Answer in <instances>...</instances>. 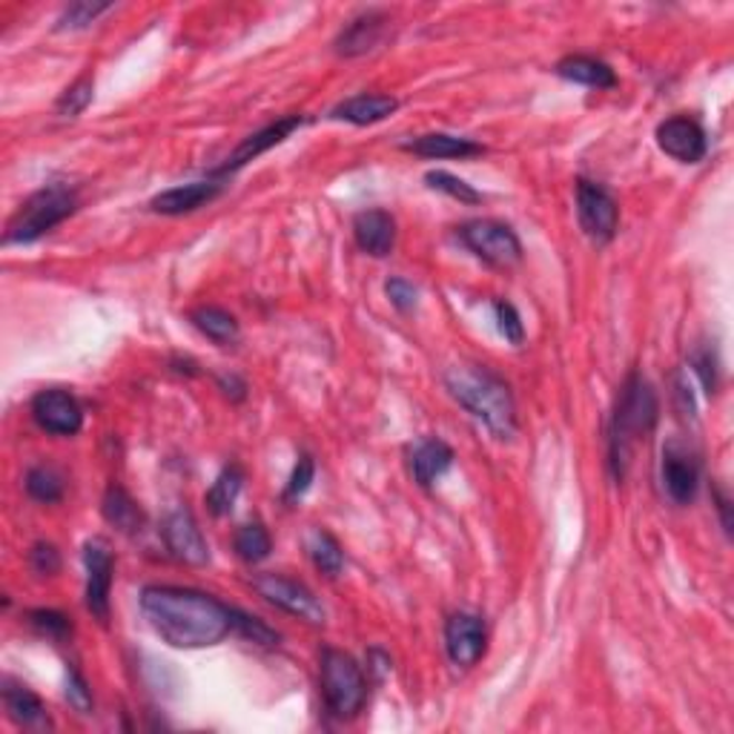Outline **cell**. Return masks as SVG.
Returning <instances> with one entry per match:
<instances>
[{
    "instance_id": "1",
    "label": "cell",
    "mask_w": 734,
    "mask_h": 734,
    "mask_svg": "<svg viewBox=\"0 0 734 734\" xmlns=\"http://www.w3.org/2000/svg\"><path fill=\"white\" fill-rule=\"evenodd\" d=\"M141 612L152 632L172 648L216 646L232 632L230 605L181 585H147Z\"/></svg>"
},
{
    "instance_id": "2",
    "label": "cell",
    "mask_w": 734,
    "mask_h": 734,
    "mask_svg": "<svg viewBox=\"0 0 734 734\" xmlns=\"http://www.w3.org/2000/svg\"><path fill=\"white\" fill-rule=\"evenodd\" d=\"M450 396H454L476 421L497 439H510L517 434V405L510 394L508 381L497 376L490 367L479 365H456L445 374Z\"/></svg>"
},
{
    "instance_id": "3",
    "label": "cell",
    "mask_w": 734,
    "mask_h": 734,
    "mask_svg": "<svg viewBox=\"0 0 734 734\" xmlns=\"http://www.w3.org/2000/svg\"><path fill=\"white\" fill-rule=\"evenodd\" d=\"M659 401L657 390L643 374H628L619 390L617 408L612 419V439H608V456H612V470L617 479H623L632 465V456L639 443H646L652 430L657 428Z\"/></svg>"
},
{
    "instance_id": "4",
    "label": "cell",
    "mask_w": 734,
    "mask_h": 734,
    "mask_svg": "<svg viewBox=\"0 0 734 734\" xmlns=\"http://www.w3.org/2000/svg\"><path fill=\"white\" fill-rule=\"evenodd\" d=\"M76 190H69L67 184H47V187H41L38 192H32L21 205V210L14 212L3 241H7V245H32L43 232H49L52 227L67 221V218L76 212Z\"/></svg>"
},
{
    "instance_id": "5",
    "label": "cell",
    "mask_w": 734,
    "mask_h": 734,
    "mask_svg": "<svg viewBox=\"0 0 734 734\" xmlns=\"http://www.w3.org/2000/svg\"><path fill=\"white\" fill-rule=\"evenodd\" d=\"M319 677L321 694H325V703L334 717L350 721L361 712L367 701V681L350 654L339 652V648H325Z\"/></svg>"
},
{
    "instance_id": "6",
    "label": "cell",
    "mask_w": 734,
    "mask_h": 734,
    "mask_svg": "<svg viewBox=\"0 0 734 734\" xmlns=\"http://www.w3.org/2000/svg\"><path fill=\"white\" fill-rule=\"evenodd\" d=\"M459 238L476 259H483L490 267H514L523 259V245H519L517 232L494 218L468 221L459 227Z\"/></svg>"
},
{
    "instance_id": "7",
    "label": "cell",
    "mask_w": 734,
    "mask_h": 734,
    "mask_svg": "<svg viewBox=\"0 0 734 734\" xmlns=\"http://www.w3.org/2000/svg\"><path fill=\"white\" fill-rule=\"evenodd\" d=\"M252 588L259 592V597H265L267 603L281 608V612L305 619L310 626H325V605L299 579H290L285 574H259V577L252 579Z\"/></svg>"
},
{
    "instance_id": "8",
    "label": "cell",
    "mask_w": 734,
    "mask_h": 734,
    "mask_svg": "<svg viewBox=\"0 0 734 734\" xmlns=\"http://www.w3.org/2000/svg\"><path fill=\"white\" fill-rule=\"evenodd\" d=\"M577 216L579 227L594 245H608L617 236L619 207L617 198L605 190L603 184H594L588 178L577 181Z\"/></svg>"
},
{
    "instance_id": "9",
    "label": "cell",
    "mask_w": 734,
    "mask_h": 734,
    "mask_svg": "<svg viewBox=\"0 0 734 734\" xmlns=\"http://www.w3.org/2000/svg\"><path fill=\"white\" fill-rule=\"evenodd\" d=\"M83 565H87V608L98 623L109 619V594H112V574L116 559L103 539H89L83 545Z\"/></svg>"
},
{
    "instance_id": "10",
    "label": "cell",
    "mask_w": 734,
    "mask_h": 734,
    "mask_svg": "<svg viewBox=\"0 0 734 734\" xmlns=\"http://www.w3.org/2000/svg\"><path fill=\"white\" fill-rule=\"evenodd\" d=\"M161 537L172 557L187 565H207L210 563V545L205 534L198 528L196 517L187 508H176L163 517Z\"/></svg>"
},
{
    "instance_id": "11",
    "label": "cell",
    "mask_w": 734,
    "mask_h": 734,
    "mask_svg": "<svg viewBox=\"0 0 734 734\" xmlns=\"http://www.w3.org/2000/svg\"><path fill=\"white\" fill-rule=\"evenodd\" d=\"M659 474H663V488H666L672 503H694L697 488H701V463H697V456H694L686 445L668 443L666 448H663Z\"/></svg>"
},
{
    "instance_id": "12",
    "label": "cell",
    "mask_w": 734,
    "mask_h": 734,
    "mask_svg": "<svg viewBox=\"0 0 734 734\" xmlns=\"http://www.w3.org/2000/svg\"><path fill=\"white\" fill-rule=\"evenodd\" d=\"M32 419L52 436H76L83 428V410L69 390H41L32 399Z\"/></svg>"
},
{
    "instance_id": "13",
    "label": "cell",
    "mask_w": 734,
    "mask_h": 734,
    "mask_svg": "<svg viewBox=\"0 0 734 734\" xmlns=\"http://www.w3.org/2000/svg\"><path fill=\"white\" fill-rule=\"evenodd\" d=\"M485 643H488V632H485V619L468 612H456L454 617L445 623V648L454 666L470 668L479 663L485 654Z\"/></svg>"
},
{
    "instance_id": "14",
    "label": "cell",
    "mask_w": 734,
    "mask_h": 734,
    "mask_svg": "<svg viewBox=\"0 0 734 734\" xmlns=\"http://www.w3.org/2000/svg\"><path fill=\"white\" fill-rule=\"evenodd\" d=\"M659 150L681 163H697L706 158V130L688 116H672L657 127Z\"/></svg>"
},
{
    "instance_id": "15",
    "label": "cell",
    "mask_w": 734,
    "mask_h": 734,
    "mask_svg": "<svg viewBox=\"0 0 734 734\" xmlns=\"http://www.w3.org/2000/svg\"><path fill=\"white\" fill-rule=\"evenodd\" d=\"M301 123H305V118H301V116H287V118H281V121H276V123H270V127H265V130H259V132H252V136H247L245 141L238 143L236 150H232V156L227 158V161L221 163V167H218L216 176L221 178V176H230V172L241 170L245 163L256 161V158L265 156V152L272 150V147H279V143L285 141V138H290L292 132L299 130Z\"/></svg>"
},
{
    "instance_id": "16",
    "label": "cell",
    "mask_w": 734,
    "mask_h": 734,
    "mask_svg": "<svg viewBox=\"0 0 734 734\" xmlns=\"http://www.w3.org/2000/svg\"><path fill=\"white\" fill-rule=\"evenodd\" d=\"M388 23L390 18L385 12H379V9L361 12L359 18H354V21L341 29V34L336 38V52H339L341 58H359V54L374 52V49L385 41Z\"/></svg>"
},
{
    "instance_id": "17",
    "label": "cell",
    "mask_w": 734,
    "mask_h": 734,
    "mask_svg": "<svg viewBox=\"0 0 734 734\" xmlns=\"http://www.w3.org/2000/svg\"><path fill=\"white\" fill-rule=\"evenodd\" d=\"M225 184L216 181V176L207 178V181H192L181 184V187H172V190L158 192L150 201L152 212H161V216H184V212H192L198 207L210 205L212 198L221 196Z\"/></svg>"
},
{
    "instance_id": "18",
    "label": "cell",
    "mask_w": 734,
    "mask_h": 734,
    "mask_svg": "<svg viewBox=\"0 0 734 734\" xmlns=\"http://www.w3.org/2000/svg\"><path fill=\"white\" fill-rule=\"evenodd\" d=\"M354 236L359 250L385 259L396 247V221L388 210H365L354 218Z\"/></svg>"
},
{
    "instance_id": "19",
    "label": "cell",
    "mask_w": 734,
    "mask_h": 734,
    "mask_svg": "<svg viewBox=\"0 0 734 734\" xmlns=\"http://www.w3.org/2000/svg\"><path fill=\"white\" fill-rule=\"evenodd\" d=\"M450 465H454V450L443 439L430 436V439L410 445V474L421 488H430Z\"/></svg>"
},
{
    "instance_id": "20",
    "label": "cell",
    "mask_w": 734,
    "mask_h": 734,
    "mask_svg": "<svg viewBox=\"0 0 734 734\" xmlns=\"http://www.w3.org/2000/svg\"><path fill=\"white\" fill-rule=\"evenodd\" d=\"M399 109V101L394 96H376V92H361V96L347 98L339 107L330 112L334 118L347 123H356V127H367V123H379L385 118H390Z\"/></svg>"
},
{
    "instance_id": "21",
    "label": "cell",
    "mask_w": 734,
    "mask_h": 734,
    "mask_svg": "<svg viewBox=\"0 0 734 734\" xmlns=\"http://www.w3.org/2000/svg\"><path fill=\"white\" fill-rule=\"evenodd\" d=\"M559 78L574 83H583V87H594V89H614L617 87V72L599 58H592V54H568L563 61L554 67Z\"/></svg>"
},
{
    "instance_id": "22",
    "label": "cell",
    "mask_w": 734,
    "mask_h": 734,
    "mask_svg": "<svg viewBox=\"0 0 734 734\" xmlns=\"http://www.w3.org/2000/svg\"><path fill=\"white\" fill-rule=\"evenodd\" d=\"M405 150L421 158H474L483 156L485 147L470 141V138H456L448 136V132H428V136L405 143Z\"/></svg>"
},
{
    "instance_id": "23",
    "label": "cell",
    "mask_w": 734,
    "mask_h": 734,
    "mask_svg": "<svg viewBox=\"0 0 734 734\" xmlns=\"http://www.w3.org/2000/svg\"><path fill=\"white\" fill-rule=\"evenodd\" d=\"M305 548L314 559V565L319 568L325 577H339L341 568H345V550H341L339 539L325 528H310L305 537Z\"/></svg>"
},
{
    "instance_id": "24",
    "label": "cell",
    "mask_w": 734,
    "mask_h": 734,
    "mask_svg": "<svg viewBox=\"0 0 734 734\" xmlns=\"http://www.w3.org/2000/svg\"><path fill=\"white\" fill-rule=\"evenodd\" d=\"M103 517L112 528L123 530V534H136L143 525L141 508L121 485H109L107 494H103Z\"/></svg>"
},
{
    "instance_id": "25",
    "label": "cell",
    "mask_w": 734,
    "mask_h": 734,
    "mask_svg": "<svg viewBox=\"0 0 734 734\" xmlns=\"http://www.w3.org/2000/svg\"><path fill=\"white\" fill-rule=\"evenodd\" d=\"M3 703H7V712L18 726H43L47 723V708H43V701L32 688L27 686H14V683H7L3 688Z\"/></svg>"
},
{
    "instance_id": "26",
    "label": "cell",
    "mask_w": 734,
    "mask_h": 734,
    "mask_svg": "<svg viewBox=\"0 0 734 734\" xmlns=\"http://www.w3.org/2000/svg\"><path fill=\"white\" fill-rule=\"evenodd\" d=\"M241 488H245V470L238 468V465H227L218 474L216 483H212V488L207 490V508H210L212 517H227Z\"/></svg>"
},
{
    "instance_id": "27",
    "label": "cell",
    "mask_w": 734,
    "mask_h": 734,
    "mask_svg": "<svg viewBox=\"0 0 734 734\" xmlns=\"http://www.w3.org/2000/svg\"><path fill=\"white\" fill-rule=\"evenodd\" d=\"M190 321L216 345H232L238 339L236 316L221 310V307H198V310H192Z\"/></svg>"
},
{
    "instance_id": "28",
    "label": "cell",
    "mask_w": 734,
    "mask_h": 734,
    "mask_svg": "<svg viewBox=\"0 0 734 734\" xmlns=\"http://www.w3.org/2000/svg\"><path fill=\"white\" fill-rule=\"evenodd\" d=\"M232 545H236L238 557L245 559V563H261V559L270 557V550H272V539L261 523L241 525V528L236 530V539H232Z\"/></svg>"
},
{
    "instance_id": "29",
    "label": "cell",
    "mask_w": 734,
    "mask_h": 734,
    "mask_svg": "<svg viewBox=\"0 0 734 734\" xmlns=\"http://www.w3.org/2000/svg\"><path fill=\"white\" fill-rule=\"evenodd\" d=\"M27 490L29 497L38 499V503H58L63 497V479L61 474L49 465H34L27 474Z\"/></svg>"
},
{
    "instance_id": "30",
    "label": "cell",
    "mask_w": 734,
    "mask_h": 734,
    "mask_svg": "<svg viewBox=\"0 0 734 734\" xmlns=\"http://www.w3.org/2000/svg\"><path fill=\"white\" fill-rule=\"evenodd\" d=\"M425 181H428L430 190L445 192V196L456 198L459 205H479V201H483V192H476L468 181H463V178H456L454 172L430 170L428 176H425Z\"/></svg>"
},
{
    "instance_id": "31",
    "label": "cell",
    "mask_w": 734,
    "mask_h": 734,
    "mask_svg": "<svg viewBox=\"0 0 734 734\" xmlns=\"http://www.w3.org/2000/svg\"><path fill=\"white\" fill-rule=\"evenodd\" d=\"M92 89H96V81H92V78L89 76L78 78V81L72 83V87H69L61 98H58V107H54L58 109V116L61 118L81 116L83 109L92 103Z\"/></svg>"
},
{
    "instance_id": "32",
    "label": "cell",
    "mask_w": 734,
    "mask_h": 734,
    "mask_svg": "<svg viewBox=\"0 0 734 734\" xmlns=\"http://www.w3.org/2000/svg\"><path fill=\"white\" fill-rule=\"evenodd\" d=\"M232 628H236L241 637L252 639V643H261V646H276V643H279V634L272 632L270 626H265L259 617L238 612V608H232Z\"/></svg>"
},
{
    "instance_id": "33",
    "label": "cell",
    "mask_w": 734,
    "mask_h": 734,
    "mask_svg": "<svg viewBox=\"0 0 734 734\" xmlns=\"http://www.w3.org/2000/svg\"><path fill=\"white\" fill-rule=\"evenodd\" d=\"M103 12H109V3H89V0H78V3H72V7L63 9V14L58 18V29H83Z\"/></svg>"
},
{
    "instance_id": "34",
    "label": "cell",
    "mask_w": 734,
    "mask_h": 734,
    "mask_svg": "<svg viewBox=\"0 0 734 734\" xmlns=\"http://www.w3.org/2000/svg\"><path fill=\"white\" fill-rule=\"evenodd\" d=\"M29 623H32L34 632L43 634V637L49 639H63L69 632H72V628H69L67 614L52 612V608H38V612H32L29 614Z\"/></svg>"
},
{
    "instance_id": "35",
    "label": "cell",
    "mask_w": 734,
    "mask_h": 734,
    "mask_svg": "<svg viewBox=\"0 0 734 734\" xmlns=\"http://www.w3.org/2000/svg\"><path fill=\"white\" fill-rule=\"evenodd\" d=\"M494 310H497L499 334H503L505 339L510 341V345H523L525 325H523V319H519L517 307L508 305V301H497V305H494Z\"/></svg>"
},
{
    "instance_id": "36",
    "label": "cell",
    "mask_w": 734,
    "mask_h": 734,
    "mask_svg": "<svg viewBox=\"0 0 734 734\" xmlns=\"http://www.w3.org/2000/svg\"><path fill=\"white\" fill-rule=\"evenodd\" d=\"M29 565H32L34 574H41V577H52L61 568V554L58 548L49 543H34L32 550H29Z\"/></svg>"
},
{
    "instance_id": "37",
    "label": "cell",
    "mask_w": 734,
    "mask_h": 734,
    "mask_svg": "<svg viewBox=\"0 0 734 734\" xmlns=\"http://www.w3.org/2000/svg\"><path fill=\"white\" fill-rule=\"evenodd\" d=\"M314 476H316V465H314V459H310V456H299V463H296V468H292V476H290V483H287V490H285V497L287 499H299V497H305L307 494V488H310V483H314Z\"/></svg>"
},
{
    "instance_id": "38",
    "label": "cell",
    "mask_w": 734,
    "mask_h": 734,
    "mask_svg": "<svg viewBox=\"0 0 734 734\" xmlns=\"http://www.w3.org/2000/svg\"><path fill=\"white\" fill-rule=\"evenodd\" d=\"M385 292H388L390 305H394L399 314H410L416 301H419V290L405 279H390L388 285H385Z\"/></svg>"
},
{
    "instance_id": "39",
    "label": "cell",
    "mask_w": 734,
    "mask_h": 734,
    "mask_svg": "<svg viewBox=\"0 0 734 734\" xmlns=\"http://www.w3.org/2000/svg\"><path fill=\"white\" fill-rule=\"evenodd\" d=\"M67 701L69 706L78 708L81 714H87L89 708H92V692H89L87 681H83L78 668H69L67 674Z\"/></svg>"
},
{
    "instance_id": "40",
    "label": "cell",
    "mask_w": 734,
    "mask_h": 734,
    "mask_svg": "<svg viewBox=\"0 0 734 734\" xmlns=\"http://www.w3.org/2000/svg\"><path fill=\"white\" fill-rule=\"evenodd\" d=\"M692 365H694V374L701 376L706 394L712 396L714 390H717V361H714L712 350H697L692 359Z\"/></svg>"
},
{
    "instance_id": "41",
    "label": "cell",
    "mask_w": 734,
    "mask_h": 734,
    "mask_svg": "<svg viewBox=\"0 0 734 734\" xmlns=\"http://www.w3.org/2000/svg\"><path fill=\"white\" fill-rule=\"evenodd\" d=\"M717 508H721L723 514V528H726V534H732V519H728V499L723 490H717Z\"/></svg>"
}]
</instances>
